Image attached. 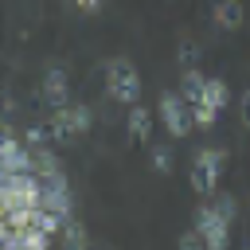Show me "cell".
I'll return each mask as SVG.
<instances>
[{"label":"cell","mask_w":250,"mask_h":250,"mask_svg":"<svg viewBox=\"0 0 250 250\" xmlns=\"http://www.w3.org/2000/svg\"><path fill=\"white\" fill-rule=\"evenodd\" d=\"M223 168H227V152H219V148H199L195 160H191V168H188L191 191L203 195V199L215 195V188H219V180H223Z\"/></svg>","instance_id":"obj_1"},{"label":"cell","mask_w":250,"mask_h":250,"mask_svg":"<svg viewBox=\"0 0 250 250\" xmlns=\"http://www.w3.org/2000/svg\"><path fill=\"white\" fill-rule=\"evenodd\" d=\"M94 129V113L82 105V102H66L51 113V141L55 145H70L74 137L90 133Z\"/></svg>","instance_id":"obj_2"},{"label":"cell","mask_w":250,"mask_h":250,"mask_svg":"<svg viewBox=\"0 0 250 250\" xmlns=\"http://www.w3.org/2000/svg\"><path fill=\"white\" fill-rule=\"evenodd\" d=\"M105 94L113 102H125V105L141 102V74L129 59H109L105 62Z\"/></svg>","instance_id":"obj_3"},{"label":"cell","mask_w":250,"mask_h":250,"mask_svg":"<svg viewBox=\"0 0 250 250\" xmlns=\"http://www.w3.org/2000/svg\"><path fill=\"white\" fill-rule=\"evenodd\" d=\"M191 227L203 234L207 250H227V246H230V219H223L211 203H199V207H195Z\"/></svg>","instance_id":"obj_4"},{"label":"cell","mask_w":250,"mask_h":250,"mask_svg":"<svg viewBox=\"0 0 250 250\" xmlns=\"http://www.w3.org/2000/svg\"><path fill=\"white\" fill-rule=\"evenodd\" d=\"M160 117H164V129H168L172 137H188V133L195 129V121H191V105H188L184 94H176V90L160 94Z\"/></svg>","instance_id":"obj_5"},{"label":"cell","mask_w":250,"mask_h":250,"mask_svg":"<svg viewBox=\"0 0 250 250\" xmlns=\"http://www.w3.org/2000/svg\"><path fill=\"white\" fill-rule=\"evenodd\" d=\"M43 207L55 211V215H62V219H70V184H66L62 172L43 176Z\"/></svg>","instance_id":"obj_6"},{"label":"cell","mask_w":250,"mask_h":250,"mask_svg":"<svg viewBox=\"0 0 250 250\" xmlns=\"http://www.w3.org/2000/svg\"><path fill=\"white\" fill-rule=\"evenodd\" d=\"M39 98H43V105H51V109L66 105V98H70V82H66V70H62V66H47L43 86H39Z\"/></svg>","instance_id":"obj_7"},{"label":"cell","mask_w":250,"mask_h":250,"mask_svg":"<svg viewBox=\"0 0 250 250\" xmlns=\"http://www.w3.org/2000/svg\"><path fill=\"white\" fill-rule=\"evenodd\" d=\"M211 20H215L223 31H238V27L246 23V8H242V0H215Z\"/></svg>","instance_id":"obj_8"},{"label":"cell","mask_w":250,"mask_h":250,"mask_svg":"<svg viewBox=\"0 0 250 250\" xmlns=\"http://www.w3.org/2000/svg\"><path fill=\"white\" fill-rule=\"evenodd\" d=\"M125 129H129V145H145V141L152 137V113H148L145 105H133Z\"/></svg>","instance_id":"obj_9"},{"label":"cell","mask_w":250,"mask_h":250,"mask_svg":"<svg viewBox=\"0 0 250 250\" xmlns=\"http://www.w3.org/2000/svg\"><path fill=\"white\" fill-rule=\"evenodd\" d=\"M31 172L43 180V176H55V172H62V164H59V156H55V148L51 145H35L31 148Z\"/></svg>","instance_id":"obj_10"},{"label":"cell","mask_w":250,"mask_h":250,"mask_svg":"<svg viewBox=\"0 0 250 250\" xmlns=\"http://www.w3.org/2000/svg\"><path fill=\"white\" fill-rule=\"evenodd\" d=\"M0 164H4L8 172H31V145H27V141H23V145H20V141H12V145H8V152L0 156Z\"/></svg>","instance_id":"obj_11"},{"label":"cell","mask_w":250,"mask_h":250,"mask_svg":"<svg viewBox=\"0 0 250 250\" xmlns=\"http://www.w3.org/2000/svg\"><path fill=\"white\" fill-rule=\"evenodd\" d=\"M203 86H207V74H199V66L184 70V78H180V94H184V102H188V105L203 102Z\"/></svg>","instance_id":"obj_12"},{"label":"cell","mask_w":250,"mask_h":250,"mask_svg":"<svg viewBox=\"0 0 250 250\" xmlns=\"http://www.w3.org/2000/svg\"><path fill=\"white\" fill-rule=\"evenodd\" d=\"M203 102H207L215 113H223V109L230 105V86H227L223 78H207V86H203Z\"/></svg>","instance_id":"obj_13"},{"label":"cell","mask_w":250,"mask_h":250,"mask_svg":"<svg viewBox=\"0 0 250 250\" xmlns=\"http://www.w3.org/2000/svg\"><path fill=\"white\" fill-rule=\"evenodd\" d=\"M62 250H90V234L78 219H66L62 227Z\"/></svg>","instance_id":"obj_14"},{"label":"cell","mask_w":250,"mask_h":250,"mask_svg":"<svg viewBox=\"0 0 250 250\" xmlns=\"http://www.w3.org/2000/svg\"><path fill=\"white\" fill-rule=\"evenodd\" d=\"M176 62H180L184 70H191V66H199V43L184 35V39L176 43Z\"/></svg>","instance_id":"obj_15"},{"label":"cell","mask_w":250,"mask_h":250,"mask_svg":"<svg viewBox=\"0 0 250 250\" xmlns=\"http://www.w3.org/2000/svg\"><path fill=\"white\" fill-rule=\"evenodd\" d=\"M16 238H20L27 250H47V246H51V234L39 230V227H23V230H16Z\"/></svg>","instance_id":"obj_16"},{"label":"cell","mask_w":250,"mask_h":250,"mask_svg":"<svg viewBox=\"0 0 250 250\" xmlns=\"http://www.w3.org/2000/svg\"><path fill=\"white\" fill-rule=\"evenodd\" d=\"M172 168H176V156H172V148H168V145H152V172L168 176Z\"/></svg>","instance_id":"obj_17"},{"label":"cell","mask_w":250,"mask_h":250,"mask_svg":"<svg viewBox=\"0 0 250 250\" xmlns=\"http://www.w3.org/2000/svg\"><path fill=\"white\" fill-rule=\"evenodd\" d=\"M215 117H219V113H215L207 102H195V105H191V121H195V129H211Z\"/></svg>","instance_id":"obj_18"},{"label":"cell","mask_w":250,"mask_h":250,"mask_svg":"<svg viewBox=\"0 0 250 250\" xmlns=\"http://www.w3.org/2000/svg\"><path fill=\"white\" fill-rule=\"evenodd\" d=\"M23 141L35 148V145H47L51 141V121H39V125H31V129H23Z\"/></svg>","instance_id":"obj_19"},{"label":"cell","mask_w":250,"mask_h":250,"mask_svg":"<svg viewBox=\"0 0 250 250\" xmlns=\"http://www.w3.org/2000/svg\"><path fill=\"white\" fill-rule=\"evenodd\" d=\"M176 246H180V250H207V242H203V234H199L195 227H188V230L176 238Z\"/></svg>","instance_id":"obj_20"},{"label":"cell","mask_w":250,"mask_h":250,"mask_svg":"<svg viewBox=\"0 0 250 250\" xmlns=\"http://www.w3.org/2000/svg\"><path fill=\"white\" fill-rule=\"evenodd\" d=\"M211 207H215V211H219V215H223V219H230V223H234V211H238V207H234V199H230V195H227V191H219V195H215V203H211Z\"/></svg>","instance_id":"obj_21"},{"label":"cell","mask_w":250,"mask_h":250,"mask_svg":"<svg viewBox=\"0 0 250 250\" xmlns=\"http://www.w3.org/2000/svg\"><path fill=\"white\" fill-rule=\"evenodd\" d=\"M238 117H242V125L250 129V90H246V94L238 98Z\"/></svg>","instance_id":"obj_22"},{"label":"cell","mask_w":250,"mask_h":250,"mask_svg":"<svg viewBox=\"0 0 250 250\" xmlns=\"http://www.w3.org/2000/svg\"><path fill=\"white\" fill-rule=\"evenodd\" d=\"M12 141H16V137H12V129H8L4 121H0V156L8 152V145H12Z\"/></svg>","instance_id":"obj_23"},{"label":"cell","mask_w":250,"mask_h":250,"mask_svg":"<svg viewBox=\"0 0 250 250\" xmlns=\"http://www.w3.org/2000/svg\"><path fill=\"white\" fill-rule=\"evenodd\" d=\"M74 8H78V12H86V16H94V12L102 8V0H74Z\"/></svg>","instance_id":"obj_24"},{"label":"cell","mask_w":250,"mask_h":250,"mask_svg":"<svg viewBox=\"0 0 250 250\" xmlns=\"http://www.w3.org/2000/svg\"><path fill=\"white\" fill-rule=\"evenodd\" d=\"M246 250H250V246H246Z\"/></svg>","instance_id":"obj_25"}]
</instances>
